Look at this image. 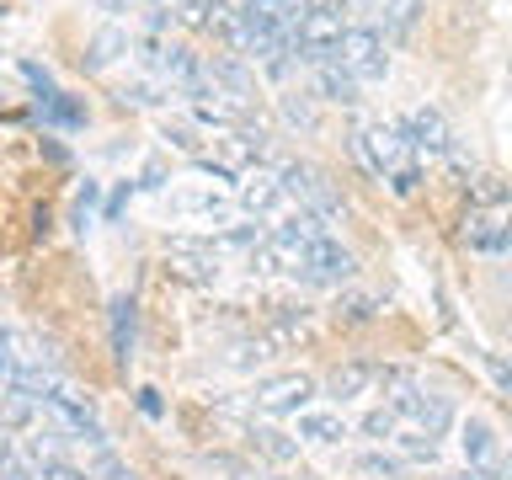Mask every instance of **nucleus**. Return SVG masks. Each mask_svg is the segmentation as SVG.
<instances>
[{"label":"nucleus","mask_w":512,"mask_h":480,"mask_svg":"<svg viewBox=\"0 0 512 480\" xmlns=\"http://www.w3.org/2000/svg\"><path fill=\"white\" fill-rule=\"evenodd\" d=\"M203 70H208V80H214V91L230 96V102H246V96L256 91V75L240 64V54H214Z\"/></svg>","instance_id":"obj_7"},{"label":"nucleus","mask_w":512,"mask_h":480,"mask_svg":"<svg viewBox=\"0 0 512 480\" xmlns=\"http://www.w3.org/2000/svg\"><path fill=\"white\" fill-rule=\"evenodd\" d=\"M320 235H326V219H315L310 208H299V214H283L278 224H272V240H283V246H294V251L315 246Z\"/></svg>","instance_id":"obj_13"},{"label":"nucleus","mask_w":512,"mask_h":480,"mask_svg":"<svg viewBox=\"0 0 512 480\" xmlns=\"http://www.w3.org/2000/svg\"><path fill=\"white\" fill-rule=\"evenodd\" d=\"M278 112H283V123H294V128H315V96H278Z\"/></svg>","instance_id":"obj_28"},{"label":"nucleus","mask_w":512,"mask_h":480,"mask_svg":"<svg viewBox=\"0 0 512 480\" xmlns=\"http://www.w3.org/2000/svg\"><path fill=\"white\" fill-rule=\"evenodd\" d=\"M134 192H139L134 182H123L118 192H112V198H107V219H118V214H123V208H128V198H134Z\"/></svg>","instance_id":"obj_38"},{"label":"nucleus","mask_w":512,"mask_h":480,"mask_svg":"<svg viewBox=\"0 0 512 480\" xmlns=\"http://www.w3.org/2000/svg\"><path fill=\"white\" fill-rule=\"evenodd\" d=\"M128 54V32L118 22H107V27H96L91 32V43H86V54H80V64L96 75V70H107V64H118Z\"/></svg>","instance_id":"obj_11"},{"label":"nucleus","mask_w":512,"mask_h":480,"mask_svg":"<svg viewBox=\"0 0 512 480\" xmlns=\"http://www.w3.org/2000/svg\"><path fill=\"white\" fill-rule=\"evenodd\" d=\"M38 480H91V475L75 470V464H64V459H43L38 464Z\"/></svg>","instance_id":"obj_36"},{"label":"nucleus","mask_w":512,"mask_h":480,"mask_svg":"<svg viewBox=\"0 0 512 480\" xmlns=\"http://www.w3.org/2000/svg\"><path fill=\"white\" fill-rule=\"evenodd\" d=\"M464 198H470V208H486V214H491V208H502L507 203V182H502V176H470V182H464Z\"/></svg>","instance_id":"obj_23"},{"label":"nucleus","mask_w":512,"mask_h":480,"mask_svg":"<svg viewBox=\"0 0 512 480\" xmlns=\"http://www.w3.org/2000/svg\"><path fill=\"white\" fill-rule=\"evenodd\" d=\"M96 6H102L107 16H118V11H128V0H96Z\"/></svg>","instance_id":"obj_42"},{"label":"nucleus","mask_w":512,"mask_h":480,"mask_svg":"<svg viewBox=\"0 0 512 480\" xmlns=\"http://www.w3.org/2000/svg\"><path fill=\"white\" fill-rule=\"evenodd\" d=\"M459 240H464L470 251L502 256V219L486 214V208H470V214H464V230H459Z\"/></svg>","instance_id":"obj_12"},{"label":"nucleus","mask_w":512,"mask_h":480,"mask_svg":"<svg viewBox=\"0 0 512 480\" xmlns=\"http://www.w3.org/2000/svg\"><path fill=\"white\" fill-rule=\"evenodd\" d=\"M160 139H166L171 150H182V155H192V160L203 155V139H198V128H192V123H160Z\"/></svg>","instance_id":"obj_27"},{"label":"nucleus","mask_w":512,"mask_h":480,"mask_svg":"<svg viewBox=\"0 0 512 480\" xmlns=\"http://www.w3.org/2000/svg\"><path fill=\"white\" fill-rule=\"evenodd\" d=\"M123 107H160L166 96H160V86H150V80H128V86L118 91Z\"/></svg>","instance_id":"obj_29"},{"label":"nucleus","mask_w":512,"mask_h":480,"mask_svg":"<svg viewBox=\"0 0 512 480\" xmlns=\"http://www.w3.org/2000/svg\"><path fill=\"white\" fill-rule=\"evenodd\" d=\"M486 374H491L496 390H502V400H512V363L502 358V352H486Z\"/></svg>","instance_id":"obj_35"},{"label":"nucleus","mask_w":512,"mask_h":480,"mask_svg":"<svg viewBox=\"0 0 512 480\" xmlns=\"http://www.w3.org/2000/svg\"><path fill=\"white\" fill-rule=\"evenodd\" d=\"M400 438V454H406L411 464H432L438 459V438H427L422 427H411V432H395Z\"/></svg>","instance_id":"obj_25"},{"label":"nucleus","mask_w":512,"mask_h":480,"mask_svg":"<svg viewBox=\"0 0 512 480\" xmlns=\"http://www.w3.org/2000/svg\"><path fill=\"white\" fill-rule=\"evenodd\" d=\"M315 96H320V102H331V107H358L363 86L331 59V64H320V70H315Z\"/></svg>","instance_id":"obj_10"},{"label":"nucleus","mask_w":512,"mask_h":480,"mask_svg":"<svg viewBox=\"0 0 512 480\" xmlns=\"http://www.w3.org/2000/svg\"><path fill=\"white\" fill-rule=\"evenodd\" d=\"M310 182H315V166H310V160H283V166H278V187L294 192V198H304V192H310Z\"/></svg>","instance_id":"obj_26"},{"label":"nucleus","mask_w":512,"mask_h":480,"mask_svg":"<svg viewBox=\"0 0 512 480\" xmlns=\"http://www.w3.org/2000/svg\"><path fill=\"white\" fill-rule=\"evenodd\" d=\"M171 214H187V219H224V198L219 192H171Z\"/></svg>","instance_id":"obj_20"},{"label":"nucleus","mask_w":512,"mask_h":480,"mask_svg":"<svg viewBox=\"0 0 512 480\" xmlns=\"http://www.w3.org/2000/svg\"><path fill=\"white\" fill-rule=\"evenodd\" d=\"M352 475L358 480H406V459L384 454V448H374V454H358L352 459Z\"/></svg>","instance_id":"obj_19"},{"label":"nucleus","mask_w":512,"mask_h":480,"mask_svg":"<svg viewBox=\"0 0 512 480\" xmlns=\"http://www.w3.org/2000/svg\"><path fill=\"white\" fill-rule=\"evenodd\" d=\"M336 64L368 86V80H384L390 75V54H384V38L374 27H342V43H336Z\"/></svg>","instance_id":"obj_1"},{"label":"nucleus","mask_w":512,"mask_h":480,"mask_svg":"<svg viewBox=\"0 0 512 480\" xmlns=\"http://www.w3.org/2000/svg\"><path fill=\"white\" fill-rule=\"evenodd\" d=\"M251 448L267 454L272 464H294L299 459V443L288 438V432H278V427H251Z\"/></svg>","instance_id":"obj_21"},{"label":"nucleus","mask_w":512,"mask_h":480,"mask_svg":"<svg viewBox=\"0 0 512 480\" xmlns=\"http://www.w3.org/2000/svg\"><path fill=\"white\" fill-rule=\"evenodd\" d=\"M315 395V379L310 374H272L256 384V406H262L267 416H299L304 406H310Z\"/></svg>","instance_id":"obj_6"},{"label":"nucleus","mask_w":512,"mask_h":480,"mask_svg":"<svg viewBox=\"0 0 512 480\" xmlns=\"http://www.w3.org/2000/svg\"><path fill=\"white\" fill-rule=\"evenodd\" d=\"M102 203V182H80V192H75V230H86V214Z\"/></svg>","instance_id":"obj_34"},{"label":"nucleus","mask_w":512,"mask_h":480,"mask_svg":"<svg viewBox=\"0 0 512 480\" xmlns=\"http://www.w3.org/2000/svg\"><path fill=\"white\" fill-rule=\"evenodd\" d=\"M107 326H112V358L128 363L134 358V336H139V304L128 294H118L107 304Z\"/></svg>","instance_id":"obj_9"},{"label":"nucleus","mask_w":512,"mask_h":480,"mask_svg":"<svg viewBox=\"0 0 512 480\" xmlns=\"http://www.w3.org/2000/svg\"><path fill=\"white\" fill-rule=\"evenodd\" d=\"M502 256H512V214L502 219Z\"/></svg>","instance_id":"obj_41"},{"label":"nucleus","mask_w":512,"mask_h":480,"mask_svg":"<svg viewBox=\"0 0 512 480\" xmlns=\"http://www.w3.org/2000/svg\"><path fill=\"white\" fill-rule=\"evenodd\" d=\"M299 438H304V443H320V448L342 443V438H347L342 411H299Z\"/></svg>","instance_id":"obj_16"},{"label":"nucleus","mask_w":512,"mask_h":480,"mask_svg":"<svg viewBox=\"0 0 512 480\" xmlns=\"http://www.w3.org/2000/svg\"><path fill=\"white\" fill-rule=\"evenodd\" d=\"M283 198L288 192L278 187V176H246V182H240V208H246L251 219L256 214H278Z\"/></svg>","instance_id":"obj_14"},{"label":"nucleus","mask_w":512,"mask_h":480,"mask_svg":"<svg viewBox=\"0 0 512 480\" xmlns=\"http://www.w3.org/2000/svg\"><path fill=\"white\" fill-rule=\"evenodd\" d=\"M422 11H427V0H384L379 16H384V38L390 43H406L416 22H422Z\"/></svg>","instance_id":"obj_15"},{"label":"nucleus","mask_w":512,"mask_h":480,"mask_svg":"<svg viewBox=\"0 0 512 480\" xmlns=\"http://www.w3.org/2000/svg\"><path fill=\"white\" fill-rule=\"evenodd\" d=\"M150 6H176V0H150Z\"/></svg>","instance_id":"obj_44"},{"label":"nucleus","mask_w":512,"mask_h":480,"mask_svg":"<svg viewBox=\"0 0 512 480\" xmlns=\"http://www.w3.org/2000/svg\"><path fill=\"white\" fill-rule=\"evenodd\" d=\"M331 315H336V326H368V320H379V299L374 294H342Z\"/></svg>","instance_id":"obj_24"},{"label":"nucleus","mask_w":512,"mask_h":480,"mask_svg":"<svg viewBox=\"0 0 512 480\" xmlns=\"http://www.w3.org/2000/svg\"><path fill=\"white\" fill-rule=\"evenodd\" d=\"M507 480H512V459H507Z\"/></svg>","instance_id":"obj_45"},{"label":"nucleus","mask_w":512,"mask_h":480,"mask_svg":"<svg viewBox=\"0 0 512 480\" xmlns=\"http://www.w3.org/2000/svg\"><path fill=\"white\" fill-rule=\"evenodd\" d=\"M459 448H464V459H470V470H496V459H502V443H496V432L480 422V416H470V422L459 427Z\"/></svg>","instance_id":"obj_8"},{"label":"nucleus","mask_w":512,"mask_h":480,"mask_svg":"<svg viewBox=\"0 0 512 480\" xmlns=\"http://www.w3.org/2000/svg\"><path fill=\"white\" fill-rule=\"evenodd\" d=\"M352 155L363 160V171L368 176H390L400 166H411V150H406V139H400V128L395 123H379V128H358L352 134Z\"/></svg>","instance_id":"obj_2"},{"label":"nucleus","mask_w":512,"mask_h":480,"mask_svg":"<svg viewBox=\"0 0 512 480\" xmlns=\"http://www.w3.org/2000/svg\"><path fill=\"white\" fill-rule=\"evenodd\" d=\"M299 278L304 283H315V288H331V283H347L352 272H358V256H352L347 246H336L331 235H320L315 246H304L299 251Z\"/></svg>","instance_id":"obj_3"},{"label":"nucleus","mask_w":512,"mask_h":480,"mask_svg":"<svg viewBox=\"0 0 512 480\" xmlns=\"http://www.w3.org/2000/svg\"><path fill=\"white\" fill-rule=\"evenodd\" d=\"M160 182H166V171H160V166H144V176H139V182H134V187H150V192H155Z\"/></svg>","instance_id":"obj_39"},{"label":"nucleus","mask_w":512,"mask_h":480,"mask_svg":"<svg viewBox=\"0 0 512 480\" xmlns=\"http://www.w3.org/2000/svg\"><path fill=\"white\" fill-rule=\"evenodd\" d=\"M139 411L144 416H160V395L155 390H139Z\"/></svg>","instance_id":"obj_40"},{"label":"nucleus","mask_w":512,"mask_h":480,"mask_svg":"<svg viewBox=\"0 0 512 480\" xmlns=\"http://www.w3.org/2000/svg\"><path fill=\"white\" fill-rule=\"evenodd\" d=\"M443 480H491L486 470H464V475H443Z\"/></svg>","instance_id":"obj_43"},{"label":"nucleus","mask_w":512,"mask_h":480,"mask_svg":"<svg viewBox=\"0 0 512 480\" xmlns=\"http://www.w3.org/2000/svg\"><path fill=\"white\" fill-rule=\"evenodd\" d=\"M166 262H171L176 278H187V283H214L219 278V246L214 240H198V235H171Z\"/></svg>","instance_id":"obj_4"},{"label":"nucleus","mask_w":512,"mask_h":480,"mask_svg":"<svg viewBox=\"0 0 512 480\" xmlns=\"http://www.w3.org/2000/svg\"><path fill=\"white\" fill-rule=\"evenodd\" d=\"M96 480H134V470H128L112 448H96Z\"/></svg>","instance_id":"obj_33"},{"label":"nucleus","mask_w":512,"mask_h":480,"mask_svg":"<svg viewBox=\"0 0 512 480\" xmlns=\"http://www.w3.org/2000/svg\"><path fill=\"white\" fill-rule=\"evenodd\" d=\"M416 427L427 432V438H443L448 427H454V406H448V395H427L422 390V400H416Z\"/></svg>","instance_id":"obj_18"},{"label":"nucleus","mask_w":512,"mask_h":480,"mask_svg":"<svg viewBox=\"0 0 512 480\" xmlns=\"http://www.w3.org/2000/svg\"><path fill=\"white\" fill-rule=\"evenodd\" d=\"M384 182H390V192H395V198H411V192L422 187V166H416V160H411V166L390 171V176H384Z\"/></svg>","instance_id":"obj_32"},{"label":"nucleus","mask_w":512,"mask_h":480,"mask_svg":"<svg viewBox=\"0 0 512 480\" xmlns=\"http://www.w3.org/2000/svg\"><path fill=\"white\" fill-rule=\"evenodd\" d=\"M22 75H27V86H38L43 96H48V91H54V75H48V70H43V64H32V59H27V64H22Z\"/></svg>","instance_id":"obj_37"},{"label":"nucleus","mask_w":512,"mask_h":480,"mask_svg":"<svg viewBox=\"0 0 512 480\" xmlns=\"http://www.w3.org/2000/svg\"><path fill=\"white\" fill-rule=\"evenodd\" d=\"M395 422H400V416H395L390 406H374V411L363 416V432H368V438H379V443H384V438H395Z\"/></svg>","instance_id":"obj_31"},{"label":"nucleus","mask_w":512,"mask_h":480,"mask_svg":"<svg viewBox=\"0 0 512 480\" xmlns=\"http://www.w3.org/2000/svg\"><path fill=\"white\" fill-rule=\"evenodd\" d=\"M374 379H379V368H374V363H342V368H331L326 395H336V400H352V395H363Z\"/></svg>","instance_id":"obj_17"},{"label":"nucleus","mask_w":512,"mask_h":480,"mask_svg":"<svg viewBox=\"0 0 512 480\" xmlns=\"http://www.w3.org/2000/svg\"><path fill=\"white\" fill-rule=\"evenodd\" d=\"M400 139H406V150H427V155H454V128L438 107H416L411 118H400Z\"/></svg>","instance_id":"obj_5"},{"label":"nucleus","mask_w":512,"mask_h":480,"mask_svg":"<svg viewBox=\"0 0 512 480\" xmlns=\"http://www.w3.org/2000/svg\"><path fill=\"white\" fill-rule=\"evenodd\" d=\"M256 240H262V230H256V224H230V230H224L214 246H219V251H251Z\"/></svg>","instance_id":"obj_30"},{"label":"nucleus","mask_w":512,"mask_h":480,"mask_svg":"<svg viewBox=\"0 0 512 480\" xmlns=\"http://www.w3.org/2000/svg\"><path fill=\"white\" fill-rule=\"evenodd\" d=\"M43 123H54V128H86V107H80L75 96H64V91H48L43 96Z\"/></svg>","instance_id":"obj_22"}]
</instances>
